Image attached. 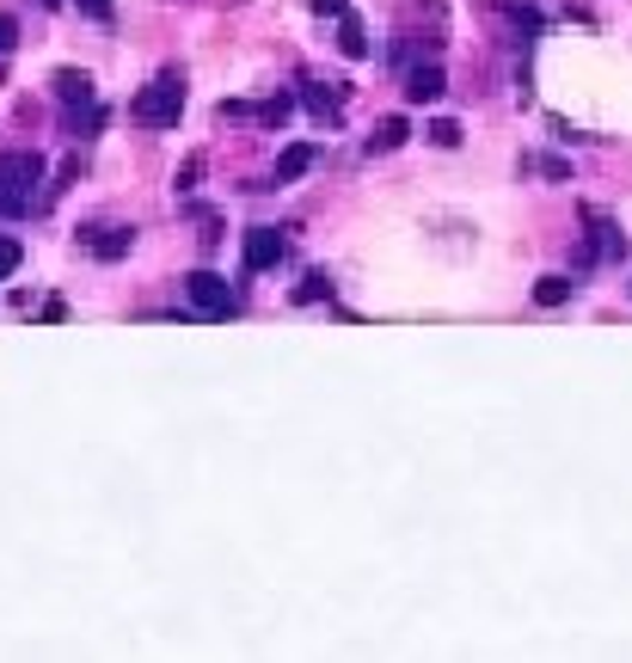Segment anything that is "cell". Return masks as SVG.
<instances>
[{
	"instance_id": "cell-22",
	"label": "cell",
	"mask_w": 632,
	"mask_h": 663,
	"mask_svg": "<svg viewBox=\"0 0 632 663\" xmlns=\"http://www.w3.org/2000/svg\"><path fill=\"white\" fill-rule=\"evenodd\" d=\"M80 13H86V19H111V0H80Z\"/></svg>"
},
{
	"instance_id": "cell-2",
	"label": "cell",
	"mask_w": 632,
	"mask_h": 663,
	"mask_svg": "<svg viewBox=\"0 0 632 663\" xmlns=\"http://www.w3.org/2000/svg\"><path fill=\"white\" fill-rule=\"evenodd\" d=\"M179 111H185V74H172V68H166V74H154L142 93H135L130 118L142 123V130H172Z\"/></svg>"
},
{
	"instance_id": "cell-4",
	"label": "cell",
	"mask_w": 632,
	"mask_h": 663,
	"mask_svg": "<svg viewBox=\"0 0 632 663\" xmlns=\"http://www.w3.org/2000/svg\"><path fill=\"white\" fill-rule=\"evenodd\" d=\"M289 258V239L277 234V227H246V239H239V265L246 271H271Z\"/></svg>"
},
{
	"instance_id": "cell-10",
	"label": "cell",
	"mask_w": 632,
	"mask_h": 663,
	"mask_svg": "<svg viewBox=\"0 0 632 663\" xmlns=\"http://www.w3.org/2000/svg\"><path fill=\"white\" fill-rule=\"evenodd\" d=\"M338 50L350 55V62L369 55V31H363V19H356V13H338Z\"/></svg>"
},
{
	"instance_id": "cell-21",
	"label": "cell",
	"mask_w": 632,
	"mask_h": 663,
	"mask_svg": "<svg viewBox=\"0 0 632 663\" xmlns=\"http://www.w3.org/2000/svg\"><path fill=\"white\" fill-rule=\"evenodd\" d=\"M314 13H326V19H338V13H350V0H314Z\"/></svg>"
},
{
	"instance_id": "cell-7",
	"label": "cell",
	"mask_w": 632,
	"mask_h": 663,
	"mask_svg": "<svg viewBox=\"0 0 632 663\" xmlns=\"http://www.w3.org/2000/svg\"><path fill=\"white\" fill-rule=\"evenodd\" d=\"M442 93H448V80H442V68H436V62H418L406 74V99H411V105H436Z\"/></svg>"
},
{
	"instance_id": "cell-5",
	"label": "cell",
	"mask_w": 632,
	"mask_h": 663,
	"mask_svg": "<svg viewBox=\"0 0 632 663\" xmlns=\"http://www.w3.org/2000/svg\"><path fill=\"white\" fill-rule=\"evenodd\" d=\"M583 222H590V239H583V253H578V265L590 271V265H602V258H620L626 253V234H620L614 222H608V215H583Z\"/></svg>"
},
{
	"instance_id": "cell-16",
	"label": "cell",
	"mask_w": 632,
	"mask_h": 663,
	"mask_svg": "<svg viewBox=\"0 0 632 663\" xmlns=\"http://www.w3.org/2000/svg\"><path fill=\"white\" fill-rule=\"evenodd\" d=\"M326 295H332V277L326 271H307L302 289H295V302H326Z\"/></svg>"
},
{
	"instance_id": "cell-8",
	"label": "cell",
	"mask_w": 632,
	"mask_h": 663,
	"mask_svg": "<svg viewBox=\"0 0 632 663\" xmlns=\"http://www.w3.org/2000/svg\"><path fill=\"white\" fill-rule=\"evenodd\" d=\"M319 160V147L314 142H295V147H283V160H277V173H271V185H295V178L307 173V166H314ZM264 185V191H271Z\"/></svg>"
},
{
	"instance_id": "cell-18",
	"label": "cell",
	"mask_w": 632,
	"mask_h": 663,
	"mask_svg": "<svg viewBox=\"0 0 632 663\" xmlns=\"http://www.w3.org/2000/svg\"><path fill=\"white\" fill-rule=\"evenodd\" d=\"M424 135H430V142H436V147H455V142H461V123H448V118H436V123H430V130H424Z\"/></svg>"
},
{
	"instance_id": "cell-11",
	"label": "cell",
	"mask_w": 632,
	"mask_h": 663,
	"mask_svg": "<svg viewBox=\"0 0 632 663\" xmlns=\"http://www.w3.org/2000/svg\"><path fill=\"white\" fill-rule=\"evenodd\" d=\"M406 135H411L406 118H381V123H375V135H369V154H394V147H406Z\"/></svg>"
},
{
	"instance_id": "cell-19",
	"label": "cell",
	"mask_w": 632,
	"mask_h": 663,
	"mask_svg": "<svg viewBox=\"0 0 632 663\" xmlns=\"http://www.w3.org/2000/svg\"><path fill=\"white\" fill-rule=\"evenodd\" d=\"M197 178H203V154H191L185 166H179V191H191V185H197Z\"/></svg>"
},
{
	"instance_id": "cell-9",
	"label": "cell",
	"mask_w": 632,
	"mask_h": 663,
	"mask_svg": "<svg viewBox=\"0 0 632 663\" xmlns=\"http://www.w3.org/2000/svg\"><path fill=\"white\" fill-rule=\"evenodd\" d=\"M50 86H55V99H62V105H86V99H93V74H80V68H62Z\"/></svg>"
},
{
	"instance_id": "cell-6",
	"label": "cell",
	"mask_w": 632,
	"mask_h": 663,
	"mask_svg": "<svg viewBox=\"0 0 632 663\" xmlns=\"http://www.w3.org/2000/svg\"><path fill=\"white\" fill-rule=\"evenodd\" d=\"M130 246H135V227H118V222H99V227H86V253H93V258H105V265L130 258Z\"/></svg>"
},
{
	"instance_id": "cell-23",
	"label": "cell",
	"mask_w": 632,
	"mask_h": 663,
	"mask_svg": "<svg viewBox=\"0 0 632 663\" xmlns=\"http://www.w3.org/2000/svg\"><path fill=\"white\" fill-rule=\"evenodd\" d=\"M38 7H62V0H38Z\"/></svg>"
},
{
	"instance_id": "cell-12",
	"label": "cell",
	"mask_w": 632,
	"mask_h": 663,
	"mask_svg": "<svg viewBox=\"0 0 632 663\" xmlns=\"http://www.w3.org/2000/svg\"><path fill=\"white\" fill-rule=\"evenodd\" d=\"M302 99H307V111H314L319 123H338L344 118V93H338V86H332V93H326V86H307Z\"/></svg>"
},
{
	"instance_id": "cell-1",
	"label": "cell",
	"mask_w": 632,
	"mask_h": 663,
	"mask_svg": "<svg viewBox=\"0 0 632 663\" xmlns=\"http://www.w3.org/2000/svg\"><path fill=\"white\" fill-rule=\"evenodd\" d=\"M43 154L38 147H19V154L0 160V215H31L43 203Z\"/></svg>"
},
{
	"instance_id": "cell-13",
	"label": "cell",
	"mask_w": 632,
	"mask_h": 663,
	"mask_svg": "<svg viewBox=\"0 0 632 663\" xmlns=\"http://www.w3.org/2000/svg\"><path fill=\"white\" fill-rule=\"evenodd\" d=\"M289 111H295V99L277 93V99H264V105H252V118H258L264 130H283V123H289Z\"/></svg>"
},
{
	"instance_id": "cell-14",
	"label": "cell",
	"mask_w": 632,
	"mask_h": 663,
	"mask_svg": "<svg viewBox=\"0 0 632 663\" xmlns=\"http://www.w3.org/2000/svg\"><path fill=\"white\" fill-rule=\"evenodd\" d=\"M99 123H105V111H99V99H86V105H68V135H93Z\"/></svg>"
},
{
	"instance_id": "cell-20",
	"label": "cell",
	"mask_w": 632,
	"mask_h": 663,
	"mask_svg": "<svg viewBox=\"0 0 632 663\" xmlns=\"http://www.w3.org/2000/svg\"><path fill=\"white\" fill-rule=\"evenodd\" d=\"M13 43H19V26H13V19H7V13H0V55L13 50Z\"/></svg>"
},
{
	"instance_id": "cell-3",
	"label": "cell",
	"mask_w": 632,
	"mask_h": 663,
	"mask_svg": "<svg viewBox=\"0 0 632 663\" xmlns=\"http://www.w3.org/2000/svg\"><path fill=\"white\" fill-rule=\"evenodd\" d=\"M185 295L197 302V314H210V319L239 314V295L227 289V277H215V271H191V277H185Z\"/></svg>"
},
{
	"instance_id": "cell-17",
	"label": "cell",
	"mask_w": 632,
	"mask_h": 663,
	"mask_svg": "<svg viewBox=\"0 0 632 663\" xmlns=\"http://www.w3.org/2000/svg\"><path fill=\"white\" fill-rule=\"evenodd\" d=\"M19 265H26V246H19L13 234H0V277H13Z\"/></svg>"
},
{
	"instance_id": "cell-15",
	"label": "cell",
	"mask_w": 632,
	"mask_h": 663,
	"mask_svg": "<svg viewBox=\"0 0 632 663\" xmlns=\"http://www.w3.org/2000/svg\"><path fill=\"white\" fill-rule=\"evenodd\" d=\"M571 289H578V283L553 271V277H540V283H534V302H540V307H559V302H571Z\"/></svg>"
}]
</instances>
